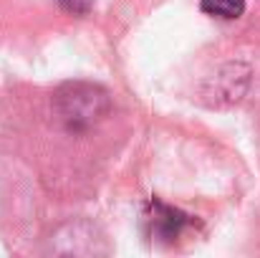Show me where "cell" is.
<instances>
[{
    "instance_id": "1",
    "label": "cell",
    "mask_w": 260,
    "mask_h": 258,
    "mask_svg": "<svg viewBox=\"0 0 260 258\" xmlns=\"http://www.w3.org/2000/svg\"><path fill=\"white\" fill-rule=\"evenodd\" d=\"M53 109L71 134H84L111 111V99L101 86L88 81H69L56 91Z\"/></svg>"
},
{
    "instance_id": "2",
    "label": "cell",
    "mask_w": 260,
    "mask_h": 258,
    "mask_svg": "<svg viewBox=\"0 0 260 258\" xmlns=\"http://www.w3.org/2000/svg\"><path fill=\"white\" fill-rule=\"evenodd\" d=\"M189 225H192V218L187 213H182L179 208H172V205H167L157 197L149 200V205L144 210V228H147V236L154 243L170 246Z\"/></svg>"
},
{
    "instance_id": "3",
    "label": "cell",
    "mask_w": 260,
    "mask_h": 258,
    "mask_svg": "<svg viewBox=\"0 0 260 258\" xmlns=\"http://www.w3.org/2000/svg\"><path fill=\"white\" fill-rule=\"evenodd\" d=\"M200 10L217 20H235L245 13V0H200Z\"/></svg>"
},
{
    "instance_id": "4",
    "label": "cell",
    "mask_w": 260,
    "mask_h": 258,
    "mask_svg": "<svg viewBox=\"0 0 260 258\" xmlns=\"http://www.w3.org/2000/svg\"><path fill=\"white\" fill-rule=\"evenodd\" d=\"M58 8H61L63 13H69V15L81 18V15H88V13H91L93 0H58Z\"/></svg>"
}]
</instances>
